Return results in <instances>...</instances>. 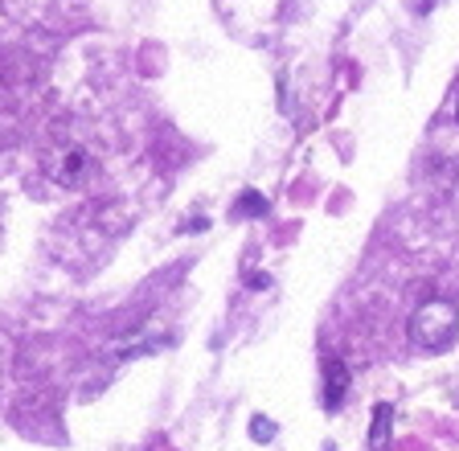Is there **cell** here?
I'll use <instances>...</instances> for the list:
<instances>
[{"mask_svg": "<svg viewBox=\"0 0 459 451\" xmlns=\"http://www.w3.org/2000/svg\"><path fill=\"white\" fill-rule=\"evenodd\" d=\"M390 422H394V411L382 403V406H377V414H373V431H369L373 451H385V447H390Z\"/></svg>", "mask_w": 459, "mask_h": 451, "instance_id": "277c9868", "label": "cell"}, {"mask_svg": "<svg viewBox=\"0 0 459 451\" xmlns=\"http://www.w3.org/2000/svg\"><path fill=\"white\" fill-rule=\"evenodd\" d=\"M455 119H459V107H455Z\"/></svg>", "mask_w": 459, "mask_h": 451, "instance_id": "52a82bcc", "label": "cell"}, {"mask_svg": "<svg viewBox=\"0 0 459 451\" xmlns=\"http://www.w3.org/2000/svg\"><path fill=\"white\" fill-rule=\"evenodd\" d=\"M49 173L57 185H82V177L91 173V156L82 148H62V156L49 160Z\"/></svg>", "mask_w": 459, "mask_h": 451, "instance_id": "7a4b0ae2", "label": "cell"}, {"mask_svg": "<svg viewBox=\"0 0 459 451\" xmlns=\"http://www.w3.org/2000/svg\"><path fill=\"white\" fill-rule=\"evenodd\" d=\"M344 390H349V369H344V361H328L325 365V406L328 411H336V406L344 403Z\"/></svg>", "mask_w": 459, "mask_h": 451, "instance_id": "3957f363", "label": "cell"}, {"mask_svg": "<svg viewBox=\"0 0 459 451\" xmlns=\"http://www.w3.org/2000/svg\"><path fill=\"white\" fill-rule=\"evenodd\" d=\"M238 213H247V218H255V213H267V197H258V193H242Z\"/></svg>", "mask_w": 459, "mask_h": 451, "instance_id": "5b68a950", "label": "cell"}, {"mask_svg": "<svg viewBox=\"0 0 459 451\" xmlns=\"http://www.w3.org/2000/svg\"><path fill=\"white\" fill-rule=\"evenodd\" d=\"M459 336V312L447 299H427L419 304V312L411 317V341L427 353H443V349L455 345Z\"/></svg>", "mask_w": 459, "mask_h": 451, "instance_id": "6da1fadb", "label": "cell"}, {"mask_svg": "<svg viewBox=\"0 0 459 451\" xmlns=\"http://www.w3.org/2000/svg\"><path fill=\"white\" fill-rule=\"evenodd\" d=\"M250 435H255V439H271V435H275V422L255 419V422H250Z\"/></svg>", "mask_w": 459, "mask_h": 451, "instance_id": "8992f818", "label": "cell"}]
</instances>
